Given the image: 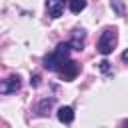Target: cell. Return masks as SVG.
Segmentation results:
<instances>
[{"instance_id":"cell-1","label":"cell","mask_w":128,"mask_h":128,"mask_svg":"<svg viewBox=\"0 0 128 128\" xmlns=\"http://www.w3.org/2000/svg\"><path fill=\"white\" fill-rule=\"evenodd\" d=\"M70 44L68 42H60L50 54H46L44 56V60H42V64H44V68L46 70H50V72H58V68L62 66V62L68 58V54H70Z\"/></svg>"},{"instance_id":"cell-2","label":"cell","mask_w":128,"mask_h":128,"mask_svg":"<svg viewBox=\"0 0 128 128\" xmlns=\"http://www.w3.org/2000/svg\"><path fill=\"white\" fill-rule=\"evenodd\" d=\"M116 44H118V30H116V28H104V32H102L100 38H98L96 48H98V52H100L102 56H108V54L116 48Z\"/></svg>"},{"instance_id":"cell-3","label":"cell","mask_w":128,"mask_h":128,"mask_svg":"<svg viewBox=\"0 0 128 128\" xmlns=\"http://www.w3.org/2000/svg\"><path fill=\"white\" fill-rule=\"evenodd\" d=\"M78 72H80V64L76 62V60H64L62 62V66L58 68V74H60V78L62 80H66V82H70V80H74L76 76H78Z\"/></svg>"},{"instance_id":"cell-4","label":"cell","mask_w":128,"mask_h":128,"mask_svg":"<svg viewBox=\"0 0 128 128\" xmlns=\"http://www.w3.org/2000/svg\"><path fill=\"white\" fill-rule=\"evenodd\" d=\"M84 40H86V30L84 28H74L72 34H70L68 44H70L72 50H82L84 48Z\"/></svg>"},{"instance_id":"cell-5","label":"cell","mask_w":128,"mask_h":128,"mask_svg":"<svg viewBox=\"0 0 128 128\" xmlns=\"http://www.w3.org/2000/svg\"><path fill=\"white\" fill-rule=\"evenodd\" d=\"M16 90H20V78L18 76H8L6 80L0 82V92L2 94H14Z\"/></svg>"},{"instance_id":"cell-6","label":"cell","mask_w":128,"mask_h":128,"mask_svg":"<svg viewBox=\"0 0 128 128\" xmlns=\"http://www.w3.org/2000/svg\"><path fill=\"white\" fill-rule=\"evenodd\" d=\"M46 12L50 18H60L64 12V0H46Z\"/></svg>"},{"instance_id":"cell-7","label":"cell","mask_w":128,"mask_h":128,"mask_svg":"<svg viewBox=\"0 0 128 128\" xmlns=\"http://www.w3.org/2000/svg\"><path fill=\"white\" fill-rule=\"evenodd\" d=\"M56 116H58V120L62 124H72L74 122V110H72V106H60L58 112H56Z\"/></svg>"},{"instance_id":"cell-8","label":"cell","mask_w":128,"mask_h":128,"mask_svg":"<svg viewBox=\"0 0 128 128\" xmlns=\"http://www.w3.org/2000/svg\"><path fill=\"white\" fill-rule=\"evenodd\" d=\"M52 106H54V98H42L38 102V106H36V114L38 116H46Z\"/></svg>"},{"instance_id":"cell-9","label":"cell","mask_w":128,"mask_h":128,"mask_svg":"<svg viewBox=\"0 0 128 128\" xmlns=\"http://www.w3.org/2000/svg\"><path fill=\"white\" fill-rule=\"evenodd\" d=\"M86 8V0H70V12L72 14H80Z\"/></svg>"},{"instance_id":"cell-10","label":"cell","mask_w":128,"mask_h":128,"mask_svg":"<svg viewBox=\"0 0 128 128\" xmlns=\"http://www.w3.org/2000/svg\"><path fill=\"white\" fill-rule=\"evenodd\" d=\"M110 6L114 8V12L118 16H124V2L122 0H110Z\"/></svg>"},{"instance_id":"cell-11","label":"cell","mask_w":128,"mask_h":128,"mask_svg":"<svg viewBox=\"0 0 128 128\" xmlns=\"http://www.w3.org/2000/svg\"><path fill=\"white\" fill-rule=\"evenodd\" d=\"M98 66H100V70H102L104 74H108V72H110V62H108V60H100V62H98Z\"/></svg>"},{"instance_id":"cell-12","label":"cell","mask_w":128,"mask_h":128,"mask_svg":"<svg viewBox=\"0 0 128 128\" xmlns=\"http://www.w3.org/2000/svg\"><path fill=\"white\" fill-rule=\"evenodd\" d=\"M30 84H32L34 88H38V86H40V76H38V74H34V76H32V80H30Z\"/></svg>"},{"instance_id":"cell-13","label":"cell","mask_w":128,"mask_h":128,"mask_svg":"<svg viewBox=\"0 0 128 128\" xmlns=\"http://www.w3.org/2000/svg\"><path fill=\"white\" fill-rule=\"evenodd\" d=\"M122 60L128 64V50H124V52H122Z\"/></svg>"}]
</instances>
